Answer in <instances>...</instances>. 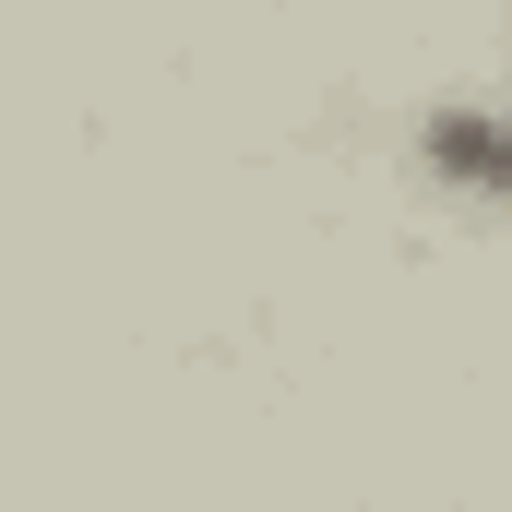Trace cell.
Masks as SVG:
<instances>
[{
  "instance_id": "1",
  "label": "cell",
  "mask_w": 512,
  "mask_h": 512,
  "mask_svg": "<svg viewBox=\"0 0 512 512\" xmlns=\"http://www.w3.org/2000/svg\"><path fill=\"white\" fill-rule=\"evenodd\" d=\"M429 167H441V179H465V191H501V203H512V120L441 108V120H429Z\"/></svg>"
}]
</instances>
